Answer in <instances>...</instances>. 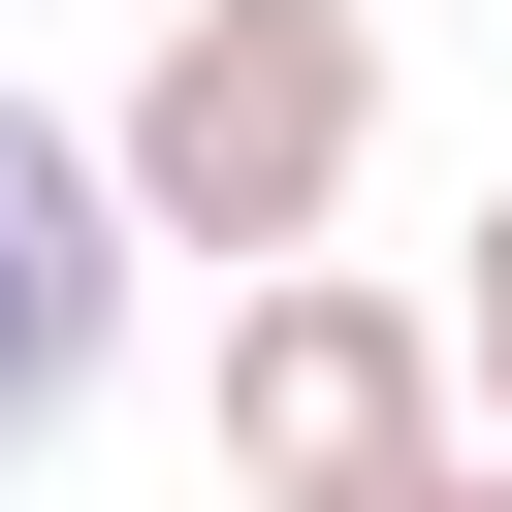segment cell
Returning <instances> with one entry per match:
<instances>
[{"instance_id":"cell-1","label":"cell","mask_w":512,"mask_h":512,"mask_svg":"<svg viewBox=\"0 0 512 512\" xmlns=\"http://www.w3.org/2000/svg\"><path fill=\"white\" fill-rule=\"evenodd\" d=\"M128 224L160 256H224V288H288L320 224H352V160H384V0H160V64H128Z\"/></svg>"},{"instance_id":"cell-2","label":"cell","mask_w":512,"mask_h":512,"mask_svg":"<svg viewBox=\"0 0 512 512\" xmlns=\"http://www.w3.org/2000/svg\"><path fill=\"white\" fill-rule=\"evenodd\" d=\"M448 416H480V384H448V320H416V288H320V256H288V288H224V480H256V512L448 480Z\"/></svg>"},{"instance_id":"cell-3","label":"cell","mask_w":512,"mask_h":512,"mask_svg":"<svg viewBox=\"0 0 512 512\" xmlns=\"http://www.w3.org/2000/svg\"><path fill=\"white\" fill-rule=\"evenodd\" d=\"M128 256H160V224H128V160H96L64 96H0V480L96 416V352H128Z\"/></svg>"},{"instance_id":"cell-4","label":"cell","mask_w":512,"mask_h":512,"mask_svg":"<svg viewBox=\"0 0 512 512\" xmlns=\"http://www.w3.org/2000/svg\"><path fill=\"white\" fill-rule=\"evenodd\" d=\"M448 384H480V448H512V192H480V288H448Z\"/></svg>"},{"instance_id":"cell-5","label":"cell","mask_w":512,"mask_h":512,"mask_svg":"<svg viewBox=\"0 0 512 512\" xmlns=\"http://www.w3.org/2000/svg\"><path fill=\"white\" fill-rule=\"evenodd\" d=\"M448 512H512V448H448Z\"/></svg>"},{"instance_id":"cell-6","label":"cell","mask_w":512,"mask_h":512,"mask_svg":"<svg viewBox=\"0 0 512 512\" xmlns=\"http://www.w3.org/2000/svg\"><path fill=\"white\" fill-rule=\"evenodd\" d=\"M352 512H448V480H352Z\"/></svg>"}]
</instances>
